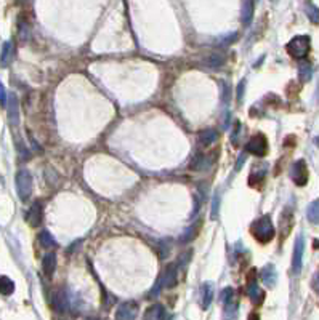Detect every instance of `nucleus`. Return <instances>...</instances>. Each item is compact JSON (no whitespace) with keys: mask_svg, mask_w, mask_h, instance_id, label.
<instances>
[{"mask_svg":"<svg viewBox=\"0 0 319 320\" xmlns=\"http://www.w3.org/2000/svg\"><path fill=\"white\" fill-rule=\"evenodd\" d=\"M247 295H249V298L255 302V304L263 301V291L258 288V285L255 282H250L249 286H247Z\"/></svg>","mask_w":319,"mask_h":320,"instance_id":"412c9836","label":"nucleus"},{"mask_svg":"<svg viewBox=\"0 0 319 320\" xmlns=\"http://www.w3.org/2000/svg\"><path fill=\"white\" fill-rule=\"evenodd\" d=\"M225 59H226V56H225L223 53L217 52V53L208 54V56L206 58V61H204V63L208 66V68H220V66H223V64H225Z\"/></svg>","mask_w":319,"mask_h":320,"instance_id":"aec40b11","label":"nucleus"},{"mask_svg":"<svg viewBox=\"0 0 319 320\" xmlns=\"http://www.w3.org/2000/svg\"><path fill=\"white\" fill-rule=\"evenodd\" d=\"M250 231H252V235H254L258 242H262V244H266V242L273 240L274 232H276V231H274L271 218H269L268 214L258 218L257 221L252 224Z\"/></svg>","mask_w":319,"mask_h":320,"instance_id":"f257e3e1","label":"nucleus"},{"mask_svg":"<svg viewBox=\"0 0 319 320\" xmlns=\"http://www.w3.org/2000/svg\"><path fill=\"white\" fill-rule=\"evenodd\" d=\"M16 191L21 200H27L32 192V176L27 170H19L16 173Z\"/></svg>","mask_w":319,"mask_h":320,"instance_id":"7ed1b4c3","label":"nucleus"},{"mask_svg":"<svg viewBox=\"0 0 319 320\" xmlns=\"http://www.w3.org/2000/svg\"><path fill=\"white\" fill-rule=\"evenodd\" d=\"M299 72H300V80L301 82H308L311 79V72H313V68H311V63L310 61H301L299 66Z\"/></svg>","mask_w":319,"mask_h":320,"instance_id":"b1692460","label":"nucleus"},{"mask_svg":"<svg viewBox=\"0 0 319 320\" xmlns=\"http://www.w3.org/2000/svg\"><path fill=\"white\" fill-rule=\"evenodd\" d=\"M217 213H218V196H215L213 198V210H212V216L217 218Z\"/></svg>","mask_w":319,"mask_h":320,"instance_id":"f704fd0d","label":"nucleus"},{"mask_svg":"<svg viewBox=\"0 0 319 320\" xmlns=\"http://www.w3.org/2000/svg\"><path fill=\"white\" fill-rule=\"evenodd\" d=\"M159 251H161V258H167V255L170 253V242L169 240H162L159 244Z\"/></svg>","mask_w":319,"mask_h":320,"instance_id":"c85d7f7f","label":"nucleus"},{"mask_svg":"<svg viewBox=\"0 0 319 320\" xmlns=\"http://www.w3.org/2000/svg\"><path fill=\"white\" fill-rule=\"evenodd\" d=\"M249 320H260V317H258L257 314H250V316H249Z\"/></svg>","mask_w":319,"mask_h":320,"instance_id":"4c0bfd02","label":"nucleus"},{"mask_svg":"<svg viewBox=\"0 0 319 320\" xmlns=\"http://www.w3.org/2000/svg\"><path fill=\"white\" fill-rule=\"evenodd\" d=\"M87 320H98V319H87Z\"/></svg>","mask_w":319,"mask_h":320,"instance_id":"58836bf2","label":"nucleus"},{"mask_svg":"<svg viewBox=\"0 0 319 320\" xmlns=\"http://www.w3.org/2000/svg\"><path fill=\"white\" fill-rule=\"evenodd\" d=\"M10 103H8V119L13 125L18 124L19 119V107H18V98L15 95H10Z\"/></svg>","mask_w":319,"mask_h":320,"instance_id":"2eb2a0df","label":"nucleus"},{"mask_svg":"<svg viewBox=\"0 0 319 320\" xmlns=\"http://www.w3.org/2000/svg\"><path fill=\"white\" fill-rule=\"evenodd\" d=\"M26 221L31 224V228H38L42 223V205L40 202H34L26 214Z\"/></svg>","mask_w":319,"mask_h":320,"instance_id":"9d476101","label":"nucleus"},{"mask_svg":"<svg viewBox=\"0 0 319 320\" xmlns=\"http://www.w3.org/2000/svg\"><path fill=\"white\" fill-rule=\"evenodd\" d=\"M244 87H245V80H241V84L238 85V101L243 103V96H244Z\"/></svg>","mask_w":319,"mask_h":320,"instance_id":"473e14b6","label":"nucleus"},{"mask_svg":"<svg viewBox=\"0 0 319 320\" xmlns=\"http://www.w3.org/2000/svg\"><path fill=\"white\" fill-rule=\"evenodd\" d=\"M52 307L56 312L63 314L69 309V300H68V293H66L64 288H56L52 293Z\"/></svg>","mask_w":319,"mask_h":320,"instance_id":"0eeeda50","label":"nucleus"},{"mask_svg":"<svg viewBox=\"0 0 319 320\" xmlns=\"http://www.w3.org/2000/svg\"><path fill=\"white\" fill-rule=\"evenodd\" d=\"M194 234H196V226H191V228L188 229V232H186V234L180 239V242H181V244H186V242H189L192 237H194Z\"/></svg>","mask_w":319,"mask_h":320,"instance_id":"c756f323","label":"nucleus"},{"mask_svg":"<svg viewBox=\"0 0 319 320\" xmlns=\"http://www.w3.org/2000/svg\"><path fill=\"white\" fill-rule=\"evenodd\" d=\"M231 99V95H229V87L226 84H223V101L228 103Z\"/></svg>","mask_w":319,"mask_h":320,"instance_id":"72a5a7b5","label":"nucleus"},{"mask_svg":"<svg viewBox=\"0 0 319 320\" xmlns=\"http://www.w3.org/2000/svg\"><path fill=\"white\" fill-rule=\"evenodd\" d=\"M244 159H245V154H243V156H241V157H239V160H238V165H236V168H238V170H239L241 167H243Z\"/></svg>","mask_w":319,"mask_h":320,"instance_id":"c9c22d12","label":"nucleus"},{"mask_svg":"<svg viewBox=\"0 0 319 320\" xmlns=\"http://www.w3.org/2000/svg\"><path fill=\"white\" fill-rule=\"evenodd\" d=\"M313 286H315V290L318 291V274H315V280H313Z\"/></svg>","mask_w":319,"mask_h":320,"instance_id":"e433bc0d","label":"nucleus"},{"mask_svg":"<svg viewBox=\"0 0 319 320\" xmlns=\"http://www.w3.org/2000/svg\"><path fill=\"white\" fill-rule=\"evenodd\" d=\"M306 218L311 224H318V221H319V202L318 200H313L310 203L308 212H306Z\"/></svg>","mask_w":319,"mask_h":320,"instance_id":"4be33fe9","label":"nucleus"},{"mask_svg":"<svg viewBox=\"0 0 319 320\" xmlns=\"http://www.w3.org/2000/svg\"><path fill=\"white\" fill-rule=\"evenodd\" d=\"M161 282H162V288H173L178 282V271L175 264H169L166 267V271L161 274Z\"/></svg>","mask_w":319,"mask_h":320,"instance_id":"6e6552de","label":"nucleus"},{"mask_svg":"<svg viewBox=\"0 0 319 320\" xmlns=\"http://www.w3.org/2000/svg\"><path fill=\"white\" fill-rule=\"evenodd\" d=\"M254 10H255V2L254 0H244L243 3V13H241V19H243L244 26H249L254 18Z\"/></svg>","mask_w":319,"mask_h":320,"instance_id":"ddd939ff","label":"nucleus"},{"mask_svg":"<svg viewBox=\"0 0 319 320\" xmlns=\"http://www.w3.org/2000/svg\"><path fill=\"white\" fill-rule=\"evenodd\" d=\"M236 316H238V302L233 298L225 302V320H234Z\"/></svg>","mask_w":319,"mask_h":320,"instance_id":"5701e85b","label":"nucleus"},{"mask_svg":"<svg viewBox=\"0 0 319 320\" xmlns=\"http://www.w3.org/2000/svg\"><path fill=\"white\" fill-rule=\"evenodd\" d=\"M287 53L295 59H303L310 53L311 48V38L308 36H297L287 43Z\"/></svg>","mask_w":319,"mask_h":320,"instance_id":"f03ea898","label":"nucleus"},{"mask_svg":"<svg viewBox=\"0 0 319 320\" xmlns=\"http://www.w3.org/2000/svg\"><path fill=\"white\" fill-rule=\"evenodd\" d=\"M136 316H138V304L133 301L124 302L115 311V320H135Z\"/></svg>","mask_w":319,"mask_h":320,"instance_id":"423d86ee","label":"nucleus"},{"mask_svg":"<svg viewBox=\"0 0 319 320\" xmlns=\"http://www.w3.org/2000/svg\"><path fill=\"white\" fill-rule=\"evenodd\" d=\"M245 151L254 154V156H258V157H263L268 151V141L265 135L258 133V135H254L250 138V141L245 144Z\"/></svg>","mask_w":319,"mask_h":320,"instance_id":"20e7f679","label":"nucleus"},{"mask_svg":"<svg viewBox=\"0 0 319 320\" xmlns=\"http://www.w3.org/2000/svg\"><path fill=\"white\" fill-rule=\"evenodd\" d=\"M12 59H13V45L12 42H5L2 48V54H0V66L7 68L12 63Z\"/></svg>","mask_w":319,"mask_h":320,"instance_id":"f3484780","label":"nucleus"},{"mask_svg":"<svg viewBox=\"0 0 319 320\" xmlns=\"http://www.w3.org/2000/svg\"><path fill=\"white\" fill-rule=\"evenodd\" d=\"M262 280H263V284H265L266 286H274V285H276L278 274H276V269H274L273 264H268L266 267L262 269Z\"/></svg>","mask_w":319,"mask_h":320,"instance_id":"4468645a","label":"nucleus"},{"mask_svg":"<svg viewBox=\"0 0 319 320\" xmlns=\"http://www.w3.org/2000/svg\"><path fill=\"white\" fill-rule=\"evenodd\" d=\"M303 248H305V242L301 237H299L295 242V248H294V256H292V272L294 274H300L301 272V259H303Z\"/></svg>","mask_w":319,"mask_h":320,"instance_id":"1a4fd4ad","label":"nucleus"},{"mask_svg":"<svg viewBox=\"0 0 319 320\" xmlns=\"http://www.w3.org/2000/svg\"><path fill=\"white\" fill-rule=\"evenodd\" d=\"M234 298V290L233 288H225L223 291H222V295H220V301L222 302H226V301H229V300H233Z\"/></svg>","mask_w":319,"mask_h":320,"instance_id":"cd10ccee","label":"nucleus"},{"mask_svg":"<svg viewBox=\"0 0 319 320\" xmlns=\"http://www.w3.org/2000/svg\"><path fill=\"white\" fill-rule=\"evenodd\" d=\"M290 176H292L294 183L297 186H305L308 183V168H306V163L303 160H297V162L292 165V168H290Z\"/></svg>","mask_w":319,"mask_h":320,"instance_id":"39448f33","label":"nucleus"},{"mask_svg":"<svg viewBox=\"0 0 319 320\" xmlns=\"http://www.w3.org/2000/svg\"><path fill=\"white\" fill-rule=\"evenodd\" d=\"M7 101H8L7 90H5V85L0 82V104H2V106H7Z\"/></svg>","mask_w":319,"mask_h":320,"instance_id":"7c9ffc66","label":"nucleus"},{"mask_svg":"<svg viewBox=\"0 0 319 320\" xmlns=\"http://www.w3.org/2000/svg\"><path fill=\"white\" fill-rule=\"evenodd\" d=\"M15 291V284L12 279L8 277H0V293L2 295H12Z\"/></svg>","mask_w":319,"mask_h":320,"instance_id":"393cba45","label":"nucleus"},{"mask_svg":"<svg viewBox=\"0 0 319 320\" xmlns=\"http://www.w3.org/2000/svg\"><path fill=\"white\" fill-rule=\"evenodd\" d=\"M164 316H166L164 307L161 304H154L146 311L145 320H164Z\"/></svg>","mask_w":319,"mask_h":320,"instance_id":"6ab92c4d","label":"nucleus"},{"mask_svg":"<svg viewBox=\"0 0 319 320\" xmlns=\"http://www.w3.org/2000/svg\"><path fill=\"white\" fill-rule=\"evenodd\" d=\"M217 138H218V131L217 130H212V128L204 130L199 135V144L202 147H208V146L212 144V142L217 141Z\"/></svg>","mask_w":319,"mask_h":320,"instance_id":"dca6fc26","label":"nucleus"},{"mask_svg":"<svg viewBox=\"0 0 319 320\" xmlns=\"http://www.w3.org/2000/svg\"><path fill=\"white\" fill-rule=\"evenodd\" d=\"M42 269L47 277H52L55 269H56V255L53 251H48L42 259Z\"/></svg>","mask_w":319,"mask_h":320,"instance_id":"f8f14e48","label":"nucleus"},{"mask_svg":"<svg viewBox=\"0 0 319 320\" xmlns=\"http://www.w3.org/2000/svg\"><path fill=\"white\" fill-rule=\"evenodd\" d=\"M38 242H40V245L43 248H52L56 244H55V239L50 232H47V231H42L40 234H38Z\"/></svg>","mask_w":319,"mask_h":320,"instance_id":"a878e982","label":"nucleus"},{"mask_svg":"<svg viewBox=\"0 0 319 320\" xmlns=\"http://www.w3.org/2000/svg\"><path fill=\"white\" fill-rule=\"evenodd\" d=\"M208 167H210V159L206 156H201V154L192 159V162L189 165V168L194 170V172H202V170H206Z\"/></svg>","mask_w":319,"mask_h":320,"instance_id":"a211bd4d","label":"nucleus"},{"mask_svg":"<svg viewBox=\"0 0 319 320\" xmlns=\"http://www.w3.org/2000/svg\"><path fill=\"white\" fill-rule=\"evenodd\" d=\"M19 34H21V40H26V38L29 37V29H27V26L23 21L19 23Z\"/></svg>","mask_w":319,"mask_h":320,"instance_id":"2f4dec72","label":"nucleus"},{"mask_svg":"<svg viewBox=\"0 0 319 320\" xmlns=\"http://www.w3.org/2000/svg\"><path fill=\"white\" fill-rule=\"evenodd\" d=\"M213 300V285L210 282L202 284L201 286V306L202 309H208Z\"/></svg>","mask_w":319,"mask_h":320,"instance_id":"9b49d317","label":"nucleus"},{"mask_svg":"<svg viewBox=\"0 0 319 320\" xmlns=\"http://www.w3.org/2000/svg\"><path fill=\"white\" fill-rule=\"evenodd\" d=\"M306 15L310 16V19H311L315 24L319 23V13H318V8L315 7V5L308 3V7H306Z\"/></svg>","mask_w":319,"mask_h":320,"instance_id":"bb28decb","label":"nucleus"}]
</instances>
